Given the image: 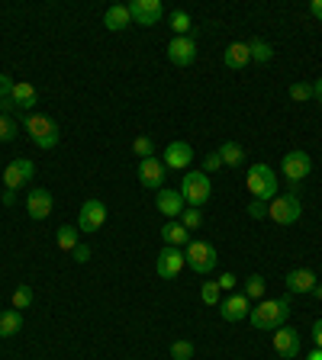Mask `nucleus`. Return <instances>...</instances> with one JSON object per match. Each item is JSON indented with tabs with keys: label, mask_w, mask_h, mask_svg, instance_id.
Segmentation results:
<instances>
[{
	"label": "nucleus",
	"mask_w": 322,
	"mask_h": 360,
	"mask_svg": "<svg viewBox=\"0 0 322 360\" xmlns=\"http://www.w3.org/2000/svg\"><path fill=\"white\" fill-rule=\"evenodd\" d=\"M32 306V286H16L13 290V309H30Z\"/></svg>",
	"instance_id": "obj_34"
},
{
	"label": "nucleus",
	"mask_w": 322,
	"mask_h": 360,
	"mask_svg": "<svg viewBox=\"0 0 322 360\" xmlns=\"http://www.w3.org/2000/svg\"><path fill=\"white\" fill-rule=\"evenodd\" d=\"M264 286L268 283H264L261 274H252V277L245 280V286H242V292H245L248 300H264Z\"/></svg>",
	"instance_id": "obj_29"
},
{
	"label": "nucleus",
	"mask_w": 322,
	"mask_h": 360,
	"mask_svg": "<svg viewBox=\"0 0 322 360\" xmlns=\"http://www.w3.org/2000/svg\"><path fill=\"white\" fill-rule=\"evenodd\" d=\"M313 292H316V300L322 302V283H316V290H313Z\"/></svg>",
	"instance_id": "obj_48"
},
{
	"label": "nucleus",
	"mask_w": 322,
	"mask_h": 360,
	"mask_svg": "<svg viewBox=\"0 0 322 360\" xmlns=\"http://www.w3.org/2000/svg\"><path fill=\"white\" fill-rule=\"evenodd\" d=\"M16 200V190H4V206H13Z\"/></svg>",
	"instance_id": "obj_46"
},
{
	"label": "nucleus",
	"mask_w": 322,
	"mask_h": 360,
	"mask_svg": "<svg viewBox=\"0 0 322 360\" xmlns=\"http://www.w3.org/2000/svg\"><path fill=\"white\" fill-rule=\"evenodd\" d=\"M316 274L309 267H293V270H287V292L290 296H303V292H313L316 290Z\"/></svg>",
	"instance_id": "obj_17"
},
{
	"label": "nucleus",
	"mask_w": 322,
	"mask_h": 360,
	"mask_svg": "<svg viewBox=\"0 0 322 360\" xmlns=\"http://www.w3.org/2000/svg\"><path fill=\"white\" fill-rule=\"evenodd\" d=\"M155 206H158V212H161V216H168V219H180V212L187 210V202H184V196H180L178 190H168V187L158 190Z\"/></svg>",
	"instance_id": "obj_18"
},
{
	"label": "nucleus",
	"mask_w": 322,
	"mask_h": 360,
	"mask_svg": "<svg viewBox=\"0 0 322 360\" xmlns=\"http://www.w3.org/2000/svg\"><path fill=\"white\" fill-rule=\"evenodd\" d=\"M248 216H252V219H264V216H268V202L252 200V206H248Z\"/></svg>",
	"instance_id": "obj_39"
},
{
	"label": "nucleus",
	"mask_w": 322,
	"mask_h": 360,
	"mask_svg": "<svg viewBox=\"0 0 322 360\" xmlns=\"http://www.w3.org/2000/svg\"><path fill=\"white\" fill-rule=\"evenodd\" d=\"M132 155H139V158H155V142H151L149 135H135V139H132Z\"/></svg>",
	"instance_id": "obj_32"
},
{
	"label": "nucleus",
	"mask_w": 322,
	"mask_h": 360,
	"mask_svg": "<svg viewBox=\"0 0 322 360\" xmlns=\"http://www.w3.org/2000/svg\"><path fill=\"white\" fill-rule=\"evenodd\" d=\"M245 187L258 202H271L278 196V174L268 165H252L248 167V177H245Z\"/></svg>",
	"instance_id": "obj_3"
},
{
	"label": "nucleus",
	"mask_w": 322,
	"mask_h": 360,
	"mask_svg": "<svg viewBox=\"0 0 322 360\" xmlns=\"http://www.w3.org/2000/svg\"><path fill=\"white\" fill-rule=\"evenodd\" d=\"M290 319V296H278V300H261L252 312H248V322L258 331H274Z\"/></svg>",
	"instance_id": "obj_1"
},
{
	"label": "nucleus",
	"mask_w": 322,
	"mask_h": 360,
	"mask_svg": "<svg viewBox=\"0 0 322 360\" xmlns=\"http://www.w3.org/2000/svg\"><path fill=\"white\" fill-rule=\"evenodd\" d=\"M161 238H165V245H171V248L190 245V232H187V229H184L180 222H168L165 229H161Z\"/></svg>",
	"instance_id": "obj_24"
},
{
	"label": "nucleus",
	"mask_w": 322,
	"mask_h": 360,
	"mask_svg": "<svg viewBox=\"0 0 322 360\" xmlns=\"http://www.w3.org/2000/svg\"><path fill=\"white\" fill-rule=\"evenodd\" d=\"M187 267L194 270V274H210L213 267H216V261H219V255H216V248L210 245V241H203V238H194L187 245Z\"/></svg>",
	"instance_id": "obj_6"
},
{
	"label": "nucleus",
	"mask_w": 322,
	"mask_h": 360,
	"mask_svg": "<svg viewBox=\"0 0 322 360\" xmlns=\"http://www.w3.org/2000/svg\"><path fill=\"white\" fill-rule=\"evenodd\" d=\"M313 100L322 103V77H316V84H313Z\"/></svg>",
	"instance_id": "obj_45"
},
{
	"label": "nucleus",
	"mask_w": 322,
	"mask_h": 360,
	"mask_svg": "<svg viewBox=\"0 0 322 360\" xmlns=\"http://www.w3.org/2000/svg\"><path fill=\"white\" fill-rule=\"evenodd\" d=\"M16 110V106H13V100H0V116H10V112H13Z\"/></svg>",
	"instance_id": "obj_43"
},
{
	"label": "nucleus",
	"mask_w": 322,
	"mask_h": 360,
	"mask_svg": "<svg viewBox=\"0 0 322 360\" xmlns=\"http://www.w3.org/2000/svg\"><path fill=\"white\" fill-rule=\"evenodd\" d=\"M248 52H252V61H261V65H268V61L274 58V49H271L264 39H252V42H248Z\"/></svg>",
	"instance_id": "obj_28"
},
{
	"label": "nucleus",
	"mask_w": 322,
	"mask_h": 360,
	"mask_svg": "<svg viewBox=\"0 0 322 360\" xmlns=\"http://www.w3.org/2000/svg\"><path fill=\"white\" fill-rule=\"evenodd\" d=\"M219 283H203V290H200V300L206 302V306H219L223 302V296H219Z\"/></svg>",
	"instance_id": "obj_35"
},
{
	"label": "nucleus",
	"mask_w": 322,
	"mask_h": 360,
	"mask_svg": "<svg viewBox=\"0 0 322 360\" xmlns=\"http://www.w3.org/2000/svg\"><path fill=\"white\" fill-rule=\"evenodd\" d=\"M165 161L161 158H142L139 161V184H142L145 190H161L165 187Z\"/></svg>",
	"instance_id": "obj_13"
},
{
	"label": "nucleus",
	"mask_w": 322,
	"mask_h": 360,
	"mask_svg": "<svg viewBox=\"0 0 322 360\" xmlns=\"http://www.w3.org/2000/svg\"><path fill=\"white\" fill-rule=\"evenodd\" d=\"M252 61V52H248V42H233L229 49L223 52V65L229 71H242V68Z\"/></svg>",
	"instance_id": "obj_21"
},
{
	"label": "nucleus",
	"mask_w": 322,
	"mask_h": 360,
	"mask_svg": "<svg viewBox=\"0 0 322 360\" xmlns=\"http://www.w3.org/2000/svg\"><path fill=\"white\" fill-rule=\"evenodd\" d=\"M180 225L187 229V232H197L203 225V210H197V206H187V210L180 212Z\"/></svg>",
	"instance_id": "obj_30"
},
{
	"label": "nucleus",
	"mask_w": 322,
	"mask_h": 360,
	"mask_svg": "<svg viewBox=\"0 0 322 360\" xmlns=\"http://www.w3.org/2000/svg\"><path fill=\"white\" fill-rule=\"evenodd\" d=\"M26 212H30V219H49V212H52V193L45 187H36L30 190V196H26Z\"/></svg>",
	"instance_id": "obj_19"
},
{
	"label": "nucleus",
	"mask_w": 322,
	"mask_h": 360,
	"mask_svg": "<svg viewBox=\"0 0 322 360\" xmlns=\"http://www.w3.org/2000/svg\"><path fill=\"white\" fill-rule=\"evenodd\" d=\"M190 357H194V341H174L171 360H190Z\"/></svg>",
	"instance_id": "obj_36"
},
{
	"label": "nucleus",
	"mask_w": 322,
	"mask_h": 360,
	"mask_svg": "<svg viewBox=\"0 0 322 360\" xmlns=\"http://www.w3.org/2000/svg\"><path fill=\"white\" fill-rule=\"evenodd\" d=\"M300 216H303V202L293 193L274 196V200L268 202V219L274 225H293V222H300Z\"/></svg>",
	"instance_id": "obj_5"
},
{
	"label": "nucleus",
	"mask_w": 322,
	"mask_h": 360,
	"mask_svg": "<svg viewBox=\"0 0 322 360\" xmlns=\"http://www.w3.org/2000/svg\"><path fill=\"white\" fill-rule=\"evenodd\" d=\"M280 171H284L287 180H293V184H303V180L313 174V158L306 155V151L293 148L284 155V161H280Z\"/></svg>",
	"instance_id": "obj_7"
},
{
	"label": "nucleus",
	"mask_w": 322,
	"mask_h": 360,
	"mask_svg": "<svg viewBox=\"0 0 322 360\" xmlns=\"http://www.w3.org/2000/svg\"><path fill=\"white\" fill-rule=\"evenodd\" d=\"M180 196H184V202L187 206H197V210H203L206 202H210L213 196V180L210 174H203V171H187L184 174V180H180Z\"/></svg>",
	"instance_id": "obj_4"
},
{
	"label": "nucleus",
	"mask_w": 322,
	"mask_h": 360,
	"mask_svg": "<svg viewBox=\"0 0 322 360\" xmlns=\"http://www.w3.org/2000/svg\"><path fill=\"white\" fill-rule=\"evenodd\" d=\"M306 360H322V347H313V351L306 354Z\"/></svg>",
	"instance_id": "obj_47"
},
{
	"label": "nucleus",
	"mask_w": 322,
	"mask_h": 360,
	"mask_svg": "<svg viewBox=\"0 0 322 360\" xmlns=\"http://www.w3.org/2000/svg\"><path fill=\"white\" fill-rule=\"evenodd\" d=\"M219 158H223V167H239V165H245V148L239 142H225L219 148Z\"/></svg>",
	"instance_id": "obj_25"
},
{
	"label": "nucleus",
	"mask_w": 322,
	"mask_h": 360,
	"mask_svg": "<svg viewBox=\"0 0 322 360\" xmlns=\"http://www.w3.org/2000/svg\"><path fill=\"white\" fill-rule=\"evenodd\" d=\"M168 61L178 68H190L197 61V42L190 36H174L168 42Z\"/></svg>",
	"instance_id": "obj_14"
},
{
	"label": "nucleus",
	"mask_w": 322,
	"mask_h": 360,
	"mask_svg": "<svg viewBox=\"0 0 322 360\" xmlns=\"http://www.w3.org/2000/svg\"><path fill=\"white\" fill-rule=\"evenodd\" d=\"M129 16H132L139 26H158L161 16H165V7L161 0H129Z\"/></svg>",
	"instance_id": "obj_10"
},
{
	"label": "nucleus",
	"mask_w": 322,
	"mask_h": 360,
	"mask_svg": "<svg viewBox=\"0 0 322 360\" xmlns=\"http://www.w3.org/2000/svg\"><path fill=\"white\" fill-rule=\"evenodd\" d=\"M23 328V312L20 309H4L0 312V338H13Z\"/></svg>",
	"instance_id": "obj_23"
},
{
	"label": "nucleus",
	"mask_w": 322,
	"mask_h": 360,
	"mask_svg": "<svg viewBox=\"0 0 322 360\" xmlns=\"http://www.w3.org/2000/svg\"><path fill=\"white\" fill-rule=\"evenodd\" d=\"M309 13H313L316 20L322 22V0H313V4H309Z\"/></svg>",
	"instance_id": "obj_44"
},
{
	"label": "nucleus",
	"mask_w": 322,
	"mask_h": 360,
	"mask_svg": "<svg viewBox=\"0 0 322 360\" xmlns=\"http://www.w3.org/2000/svg\"><path fill=\"white\" fill-rule=\"evenodd\" d=\"M223 167V158H219V151H210V155L203 158V174H213Z\"/></svg>",
	"instance_id": "obj_37"
},
{
	"label": "nucleus",
	"mask_w": 322,
	"mask_h": 360,
	"mask_svg": "<svg viewBox=\"0 0 322 360\" xmlns=\"http://www.w3.org/2000/svg\"><path fill=\"white\" fill-rule=\"evenodd\" d=\"M106 222V202L104 200H84L81 212H78V232H97Z\"/></svg>",
	"instance_id": "obj_11"
},
{
	"label": "nucleus",
	"mask_w": 322,
	"mask_h": 360,
	"mask_svg": "<svg viewBox=\"0 0 322 360\" xmlns=\"http://www.w3.org/2000/svg\"><path fill=\"white\" fill-rule=\"evenodd\" d=\"M271 345H274L278 357L293 360L300 354V331L290 328V325H280V328H274V335H271Z\"/></svg>",
	"instance_id": "obj_9"
},
{
	"label": "nucleus",
	"mask_w": 322,
	"mask_h": 360,
	"mask_svg": "<svg viewBox=\"0 0 322 360\" xmlns=\"http://www.w3.org/2000/svg\"><path fill=\"white\" fill-rule=\"evenodd\" d=\"M248 296L245 292H233V296H225L223 302H219V315H223L225 322H242V319H248V312H252V306H248Z\"/></svg>",
	"instance_id": "obj_16"
},
{
	"label": "nucleus",
	"mask_w": 322,
	"mask_h": 360,
	"mask_svg": "<svg viewBox=\"0 0 322 360\" xmlns=\"http://www.w3.org/2000/svg\"><path fill=\"white\" fill-rule=\"evenodd\" d=\"M13 87H16V81L10 75H4V71H0V100H7L10 94H13Z\"/></svg>",
	"instance_id": "obj_38"
},
{
	"label": "nucleus",
	"mask_w": 322,
	"mask_h": 360,
	"mask_svg": "<svg viewBox=\"0 0 322 360\" xmlns=\"http://www.w3.org/2000/svg\"><path fill=\"white\" fill-rule=\"evenodd\" d=\"M36 174V165L30 158H13L7 167H4V190H20L26 180H32Z\"/></svg>",
	"instance_id": "obj_12"
},
{
	"label": "nucleus",
	"mask_w": 322,
	"mask_h": 360,
	"mask_svg": "<svg viewBox=\"0 0 322 360\" xmlns=\"http://www.w3.org/2000/svg\"><path fill=\"white\" fill-rule=\"evenodd\" d=\"M290 100L293 103H309L313 100V84H306V81L290 84Z\"/></svg>",
	"instance_id": "obj_31"
},
{
	"label": "nucleus",
	"mask_w": 322,
	"mask_h": 360,
	"mask_svg": "<svg viewBox=\"0 0 322 360\" xmlns=\"http://www.w3.org/2000/svg\"><path fill=\"white\" fill-rule=\"evenodd\" d=\"M23 126H16L10 116H0V142H13L16 135H20Z\"/></svg>",
	"instance_id": "obj_33"
},
{
	"label": "nucleus",
	"mask_w": 322,
	"mask_h": 360,
	"mask_svg": "<svg viewBox=\"0 0 322 360\" xmlns=\"http://www.w3.org/2000/svg\"><path fill=\"white\" fill-rule=\"evenodd\" d=\"M10 100H13L16 110H23V112H36V100H39V94H36V87H32L30 81H16V87H13V94H10Z\"/></svg>",
	"instance_id": "obj_20"
},
{
	"label": "nucleus",
	"mask_w": 322,
	"mask_h": 360,
	"mask_svg": "<svg viewBox=\"0 0 322 360\" xmlns=\"http://www.w3.org/2000/svg\"><path fill=\"white\" fill-rule=\"evenodd\" d=\"M78 225H61L58 235H55V241H58V251H75L81 241H78Z\"/></svg>",
	"instance_id": "obj_27"
},
{
	"label": "nucleus",
	"mask_w": 322,
	"mask_h": 360,
	"mask_svg": "<svg viewBox=\"0 0 322 360\" xmlns=\"http://www.w3.org/2000/svg\"><path fill=\"white\" fill-rule=\"evenodd\" d=\"M161 161H165V167L168 171H187L190 167V161H194V148H190L187 142H171L165 148V155H161Z\"/></svg>",
	"instance_id": "obj_15"
},
{
	"label": "nucleus",
	"mask_w": 322,
	"mask_h": 360,
	"mask_svg": "<svg viewBox=\"0 0 322 360\" xmlns=\"http://www.w3.org/2000/svg\"><path fill=\"white\" fill-rule=\"evenodd\" d=\"M104 26H106V30H113V32L129 30V26H132V16H129L126 4H113V7L104 13Z\"/></svg>",
	"instance_id": "obj_22"
},
{
	"label": "nucleus",
	"mask_w": 322,
	"mask_h": 360,
	"mask_svg": "<svg viewBox=\"0 0 322 360\" xmlns=\"http://www.w3.org/2000/svg\"><path fill=\"white\" fill-rule=\"evenodd\" d=\"M219 290H235V283H239V280H235V274H229V270H225V274H219Z\"/></svg>",
	"instance_id": "obj_40"
},
{
	"label": "nucleus",
	"mask_w": 322,
	"mask_h": 360,
	"mask_svg": "<svg viewBox=\"0 0 322 360\" xmlns=\"http://www.w3.org/2000/svg\"><path fill=\"white\" fill-rule=\"evenodd\" d=\"M168 26L174 30V36H187L194 20H190L187 10H171V13H168Z\"/></svg>",
	"instance_id": "obj_26"
},
{
	"label": "nucleus",
	"mask_w": 322,
	"mask_h": 360,
	"mask_svg": "<svg viewBox=\"0 0 322 360\" xmlns=\"http://www.w3.org/2000/svg\"><path fill=\"white\" fill-rule=\"evenodd\" d=\"M184 264H187V255H184L180 248L165 245L161 251H158V257H155V274L161 280H174L180 270H184Z\"/></svg>",
	"instance_id": "obj_8"
},
{
	"label": "nucleus",
	"mask_w": 322,
	"mask_h": 360,
	"mask_svg": "<svg viewBox=\"0 0 322 360\" xmlns=\"http://www.w3.org/2000/svg\"><path fill=\"white\" fill-rule=\"evenodd\" d=\"M23 129H26V135H30L42 151H52L55 145H58V126H55V120L45 116V112H26Z\"/></svg>",
	"instance_id": "obj_2"
},
{
	"label": "nucleus",
	"mask_w": 322,
	"mask_h": 360,
	"mask_svg": "<svg viewBox=\"0 0 322 360\" xmlns=\"http://www.w3.org/2000/svg\"><path fill=\"white\" fill-rule=\"evenodd\" d=\"M313 345L322 347V319H316L313 322Z\"/></svg>",
	"instance_id": "obj_42"
},
{
	"label": "nucleus",
	"mask_w": 322,
	"mask_h": 360,
	"mask_svg": "<svg viewBox=\"0 0 322 360\" xmlns=\"http://www.w3.org/2000/svg\"><path fill=\"white\" fill-rule=\"evenodd\" d=\"M71 257H75L78 264H87V261H90V248H87V245H78L75 251H71Z\"/></svg>",
	"instance_id": "obj_41"
}]
</instances>
